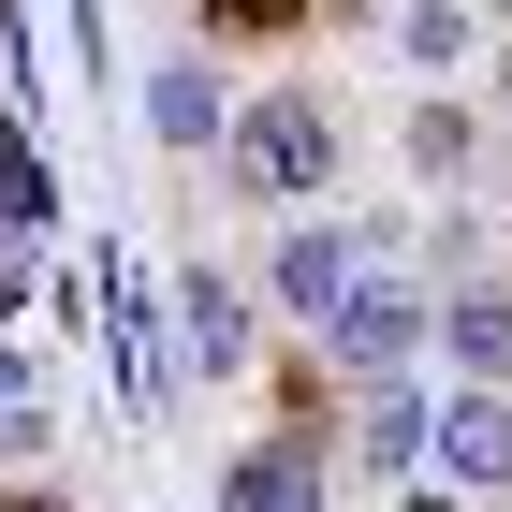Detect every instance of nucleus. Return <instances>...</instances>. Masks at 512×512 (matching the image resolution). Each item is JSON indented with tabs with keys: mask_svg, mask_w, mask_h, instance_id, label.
<instances>
[{
	"mask_svg": "<svg viewBox=\"0 0 512 512\" xmlns=\"http://www.w3.org/2000/svg\"><path fill=\"white\" fill-rule=\"evenodd\" d=\"M220 176H235L249 205L293 220L308 191H337V103H322V88H264V103H235V118H220Z\"/></svg>",
	"mask_w": 512,
	"mask_h": 512,
	"instance_id": "obj_1",
	"label": "nucleus"
},
{
	"mask_svg": "<svg viewBox=\"0 0 512 512\" xmlns=\"http://www.w3.org/2000/svg\"><path fill=\"white\" fill-rule=\"evenodd\" d=\"M410 352H425V293L410 278H352L308 337V366H337V381H410Z\"/></svg>",
	"mask_w": 512,
	"mask_h": 512,
	"instance_id": "obj_2",
	"label": "nucleus"
},
{
	"mask_svg": "<svg viewBox=\"0 0 512 512\" xmlns=\"http://www.w3.org/2000/svg\"><path fill=\"white\" fill-rule=\"evenodd\" d=\"M425 469H454V483H512V395L454 381V395L425 410Z\"/></svg>",
	"mask_w": 512,
	"mask_h": 512,
	"instance_id": "obj_3",
	"label": "nucleus"
},
{
	"mask_svg": "<svg viewBox=\"0 0 512 512\" xmlns=\"http://www.w3.org/2000/svg\"><path fill=\"white\" fill-rule=\"evenodd\" d=\"M425 337L469 366L483 395H512V293H498V278H454V293H425Z\"/></svg>",
	"mask_w": 512,
	"mask_h": 512,
	"instance_id": "obj_4",
	"label": "nucleus"
},
{
	"mask_svg": "<svg viewBox=\"0 0 512 512\" xmlns=\"http://www.w3.org/2000/svg\"><path fill=\"white\" fill-rule=\"evenodd\" d=\"M322 469H337V454H322V425H278L264 454H235V469H220V512H322Z\"/></svg>",
	"mask_w": 512,
	"mask_h": 512,
	"instance_id": "obj_5",
	"label": "nucleus"
},
{
	"mask_svg": "<svg viewBox=\"0 0 512 512\" xmlns=\"http://www.w3.org/2000/svg\"><path fill=\"white\" fill-rule=\"evenodd\" d=\"M176 352H191V381H235V366H249V293L220 264L176 278Z\"/></svg>",
	"mask_w": 512,
	"mask_h": 512,
	"instance_id": "obj_6",
	"label": "nucleus"
},
{
	"mask_svg": "<svg viewBox=\"0 0 512 512\" xmlns=\"http://www.w3.org/2000/svg\"><path fill=\"white\" fill-rule=\"evenodd\" d=\"M352 278H366V264H352V235H337V220H293V235H278V264H264V293L322 337V308H337Z\"/></svg>",
	"mask_w": 512,
	"mask_h": 512,
	"instance_id": "obj_7",
	"label": "nucleus"
},
{
	"mask_svg": "<svg viewBox=\"0 0 512 512\" xmlns=\"http://www.w3.org/2000/svg\"><path fill=\"white\" fill-rule=\"evenodd\" d=\"M352 469L425 483V395H410V381H366V395H352Z\"/></svg>",
	"mask_w": 512,
	"mask_h": 512,
	"instance_id": "obj_8",
	"label": "nucleus"
},
{
	"mask_svg": "<svg viewBox=\"0 0 512 512\" xmlns=\"http://www.w3.org/2000/svg\"><path fill=\"white\" fill-rule=\"evenodd\" d=\"M220 118H235V103H220V74H205V44L147 74V132L161 147H220Z\"/></svg>",
	"mask_w": 512,
	"mask_h": 512,
	"instance_id": "obj_9",
	"label": "nucleus"
},
{
	"mask_svg": "<svg viewBox=\"0 0 512 512\" xmlns=\"http://www.w3.org/2000/svg\"><path fill=\"white\" fill-rule=\"evenodd\" d=\"M44 220H59V176H44V147H30V118H15V103H0V235L30 249Z\"/></svg>",
	"mask_w": 512,
	"mask_h": 512,
	"instance_id": "obj_10",
	"label": "nucleus"
},
{
	"mask_svg": "<svg viewBox=\"0 0 512 512\" xmlns=\"http://www.w3.org/2000/svg\"><path fill=\"white\" fill-rule=\"evenodd\" d=\"M469 147H483V132L454 118V103H410V176H425V191H454V176H469Z\"/></svg>",
	"mask_w": 512,
	"mask_h": 512,
	"instance_id": "obj_11",
	"label": "nucleus"
},
{
	"mask_svg": "<svg viewBox=\"0 0 512 512\" xmlns=\"http://www.w3.org/2000/svg\"><path fill=\"white\" fill-rule=\"evenodd\" d=\"M395 44H410L425 74H454V59H469V0H410V15H395Z\"/></svg>",
	"mask_w": 512,
	"mask_h": 512,
	"instance_id": "obj_12",
	"label": "nucleus"
},
{
	"mask_svg": "<svg viewBox=\"0 0 512 512\" xmlns=\"http://www.w3.org/2000/svg\"><path fill=\"white\" fill-rule=\"evenodd\" d=\"M293 15H308V0H205V30H235V44L249 30H293Z\"/></svg>",
	"mask_w": 512,
	"mask_h": 512,
	"instance_id": "obj_13",
	"label": "nucleus"
},
{
	"mask_svg": "<svg viewBox=\"0 0 512 512\" xmlns=\"http://www.w3.org/2000/svg\"><path fill=\"white\" fill-rule=\"evenodd\" d=\"M15 308H30V249L0 235V322H15Z\"/></svg>",
	"mask_w": 512,
	"mask_h": 512,
	"instance_id": "obj_14",
	"label": "nucleus"
},
{
	"mask_svg": "<svg viewBox=\"0 0 512 512\" xmlns=\"http://www.w3.org/2000/svg\"><path fill=\"white\" fill-rule=\"evenodd\" d=\"M498 118H512V59H498Z\"/></svg>",
	"mask_w": 512,
	"mask_h": 512,
	"instance_id": "obj_15",
	"label": "nucleus"
},
{
	"mask_svg": "<svg viewBox=\"0 0 512 512\" xmlns=\"http://www.w3.org/2000/svg\"><path fill=\"white\" fill-rule=\"evenodd\" d=\"M15 512H59V498H15Z\"/></svg>",
	"mask_w": 512,
	"mask_h": 512,
	"instance_id": "obj_16",
	"label": "nucleus"
}]
</instances>
